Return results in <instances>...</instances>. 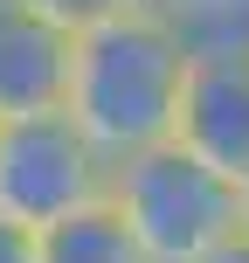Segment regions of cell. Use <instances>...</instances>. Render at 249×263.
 Listing matches in <instances>:
<instances>
[{
    "label": "cell",
    "instance_id": "obj_3",
    "mask_svg": "<svg viewBox=\"0 0 249 263\" xmlns=\"http://www.w3.org/2000/svg\"><path fill=\"white\" fill-rule=\"evenodd\" d=\"M111 187V159L90 145L69 111H28L0 118V215L21 229H55L97 208Z\"/></svg>",
    "mask_w": 249,
    "mask_h": 263
},
{
    "label": "cell",
    "instance_id": "obj_9",
    "mask_svg": "<svg viewBox=\"0 0 249 263\" xmlns=\"http://www.w3.org/2000/svg\"><path fill=\"white\" fill-rule=\"evenodd\" d=\"M0 263H35V229H21V222L0 215Z\"/></svg>",
    "mask_w": 249,
    "mask_h": 263
},
{
    "label": "cell",
    "instance_id": "obj_2",
    "mask_svg": "<svg viewBox=\"0 0 249 263\" xmlns=\"http://www.w3.org/2000/svg\"><path fill=\"white\" fill-rule=\"evenodd\" d=\"M104 201H111V215L131 229V242L145 250V263H201L215 242H228L242 229L236 180L215 173L208 159H194L173 139L111 159Z\"/></svg>",
    "mask_w": 249,
    "mask_h": 263
},
{
    "label": "cell",
    "instance_id": "obj_5",
    "mask_svg": "<svg viewBox=\"0 0 249 263\" xmlns=\"http://www.w3.org/2000/svg\"><path fill=\"white\" fill-rule=\"evenodd\" d=\"M69 63L76 35L28 0H0V118L28 111H63L69 104Z\"/></svg>",
    "mask_w": 249,
    "mask_h": 263
},
{
    "label": "cell",
    "instance_id": "obj_10",
    "mask_svg": "<svg viewBox=\"0 0 249 263\" xmlns=\"http://www.w3.org/2000/svg\"><path fill=\"white\" fill-rule=\"evenodd\" d=\"M201 263H249V236L236 229V236H228V242H215V250L201 256Z\"/></svg>",
    "mask_w": 249,
    "mask_h": 263
},
{
    "label": "cell",
    "instance_id": "obj_4",
    "mask_svg": "<svg viewBox=\"0 0 249 263\" xmlns=\"http://www.w3.org/2000/svg\"><path fill=\"white\" fill-rule=\"evenodd\" d=\"M173 145L208 159L215 173H249V42H194L173 111Z\"/></svg>",
    "mask_w": 249,
    "mask_h": 263
},
{
    "label": "cell",
    "instance_id": "obj_8",
    "mask_svg": "<svg viewBox=\"0 0 249 263\" xmlns=\"http://www.w3.org/2000/svg\"><path fill=\"white\" fill-rule=\"evenodd\" d=\"M28 7L49 14V21H63L69 35H83V28L111 21V14H125V7H139V0H28Z\"/></svg>",
    "mask_w": 249,
    "mask_h": 263
},
{
    "label": "cell",
    "instance_id": "obj_1",
    "mask_svg": "<svg viewBox=\"0 0 249 263\" xmlns=\"http://www.w3.org/2000/svg\"><path fill=\"white\" fill-rule=\"evenodd\" d=\"M187 55L194 42L152 7L111 14V21L76 35V63H69V118L90 132V145L104 159L145 153V145L173 139V111H180V83H187Z\"/></svg>",
    "mask_w": 249,
    "mask_h": 263
},
{
    "label": "cell",
    "instance_id": "obj_6",
    "mask_svg": "<svg viewBox=\"0 0 249 263\" xmlns=\"http://www.w3.org/2000/svg\"><path fill=\"white\" fill-rule=\"evenodd\" d=\"M35 263H145V250L131 242V229L111 215V201L69 215V222L35 236Z\"/></svg>",
    "mask_w": 249,
    "mask_h": 263
},
{
    "label": "cell",
    "instance_id": "obj_7",
    "mask_svg": "<svg viewBox=\"0 0 249 263\" xmlns=\"http://www.w3.org/2000/svg\"><path fill=\"white\" fill-rule=\"evenodd\" d=\"M187 42H249V0H152Z\"/></svg>",
    "mask_w": 249,
    "mask_h": 263
},
{
    "label": "cell",
    "instance_id": "obj_11",
    "mask_svg": "<svg viewBox=\"0 0 249 263\" xmlns=\"http://www.w3.org/2000/svg\"><path fill=\"white\" fill-rule=\"evenodd\" d=\"M236 208H242V236H249V173L236 180Z\"/></svg>",
    "mask_w": 249,
    "mask_h": 263
}]
</instances>
